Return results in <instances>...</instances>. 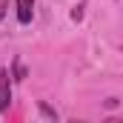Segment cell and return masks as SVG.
Here are the masks:
<instances>
[{
    "label": "cell",
    "instance_id": "3",
    "mask_svg": "<svg viewBox=\"0 0 123 123\" xmlns=\"http://www.w3.org/2000/svg\"><path fill=\"white\" fill-rule=\"evenodd\" d=\"M40 115H43L46 120H57V112H52V109H49L46 103H40Z\"/></svg>",
    "mask_w": 123,
    "mask_h": 123
},
{
    "label": "cell",
    "instance_id": "4",
    "mask_svg": "<svg viewBox=\"0 0 123 123\" xmlns=\"http://www.w3.org/2000/svg\"><path fill=\"white\" fill-rule=\"evenodd\" d=\"M83 17V6H74V12H72V20H80Z\"/></svg>",
    "mask_w": 123,
    "mask_h": 123
},
{
    "label": "cell",
    "instance_id": "1",
    "mask_svg": "<svg viewBox=\"0 0 123 123\" xmlns=\"http://www.w3.org/2000/svg\"><path fill=\"white\" fill-rule=\"evenodd\" d=\"M9 103H12V80H9V72L0 69V115L9 109Z\"/></svg>",
    "mask_w": 123,
    "mask_h": 123
},
{
    "label": "cell",
    "instance_id": "5",
    "mask_svg": "<svg viewBox=\"0 0 123 123\" xmlns=\"http://www.w3.org/2000/svg\"><path fill=\"white\" fill-rule=\"evenodd\" d=\"M6 6H9V0H0V20H3V14H6Z\"/></svg>",
    "mask_w": 123,
    "mask_h": 123
},
{
    "label": "cell",
    "instance_id": "2",
    "mask_svg": "<svg viewBox=\"0 0 123 123\" xmlns=\"http://www.w3.org/2000/svg\"><path fill=\"white\" fill-rule=\"evenodd\" d=\"M31 14H34V0H17V20L23 26L31 23Z\"/></svg>",
    "mask_w": 123,
    "mask_h": 123
}]
</instances>
